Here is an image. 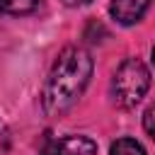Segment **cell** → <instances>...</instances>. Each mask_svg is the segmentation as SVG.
Listing matches in <instances>:
<instances>
[{
	"label": "cell",
	"mask_w": 155,
	"mask_h": 155,
	"mask_svg": "<svg viewBox=\"0 0 155 155\" xmlns=\"http://www.w3.org/2000/svg\"><path fill=\"white\" fill-rule=\"evenodd\" d=\"M92 78V58L80 46H65L58 58L51 65V73L46 78L41 104L48 116L65 114L85 92L87 82Z\"/></svg>",
	"instance_id": "1"
},
{
	"label": "cell",
	"mask_w": 155,
	"mask_h": 155,
	"mask_svg": "<svg viewBox=\"0 0 155 155\" xmlns=\"http://www.w3.org/2000/svg\"><path fill=\"white\" fill-rule=\"evenodd\" d=\"M148 87H150V73H148L145 63L138 58H126L114 73L111 97L119 107L131 109L145 97Z\"/></svg>",
	"instance_id": "2"
},
{
	"label": "cell",
	"mask_w": 155,
	"mask_h": 155,
	"mask_svg": "<svg viewBox=\"0 0 155 155\" xmlns=\"http://www.w3.org/2000/svg\"><path fill=\"white\" fill-rule=\"evenodd\" d=\"M41 155H97V143L87 136H63L51 140Z\"/></svg>",
	"instance_id": "3"
},
{
	"label": "cell",
	"mask_w": 155,
	"mask_h": 155,
	"mask_svg": "<svg viewBox=\"0 0 155 155\" xmlns=\"http://www.w3.org/2000/svg\"><path fill=\"white\" fill-rule=\"evenodd\" d=\"M148 7H150V0H111L109 12L119 24L131 27L145 15Z\"/></svg>",
	"instance_id": "4"
},
{
	"label": "cell",
	"mask_w": 155,
	"mask_h": 155,
	"mask_svg": "<svg viewBox=\"0 0 155 155\" xmlns=\"http://www.w3.org/2000/svg\"><path fill=\"white\" fill-rule=\"evenodd\" d=\"M109 155H145V148L133 138H119L111 143Z\"/></svg>",
	"instance_id": "5"
},
{
	"label": "cell",
	"mask_w": 155,
	"mask_h": 155,
	"mask_svg": "<svg viewBox=\"0 0 155 155\" xmlns=\"http://www.w3.org/2000/svg\"><path fill=\"white\" fill-rule=\"evenodd\" d=\"M39 7V0H0V12L7 15H27Z\"/></svg>",
	"instance_id": "6"
},
{
	"label": "cell",
	"mask_w": 155,
	"mask_h": 155,
	"mask_svg": "<svg viewBox=\"0 0 155 155\" xmlns=\"http://www.w3.org/2000/svg\"><path fill=\"white\" fill-rule=\"evenodd\" d=\"M143 128H145L148 136L155 140V104L148 107V111H145V116H143Z\"/></svg>",
	"instance_id": "7"
},
{
	"label": "cell",
	"mask_w": 155,
	"mask_h": 155,
	"mask_svg": "<svg viewBox=\"0 0 155 155\" xmlns=\"http://www.w3.org/2000/svg\"><path fill=\"white\" fill-rule=\"evenodd\" d=\"M87 2H92V0H63V5H68V7H80V5H87Z\"/></svg>",
	"instance_id": "8"
},
{
	"label": "cell",
	"mask_w": 155,
	"mask_h": 155,
	"mask_svg": "<svg viewBox=\"0 0 155 155\" xmlns=\"http://www.w3.org/2000/svg\"><path fill=\"white\" fill-rule=\"evenodd\" d=\"M153 65H155V46H153Z\"/></svg>",
	"instance_id": "9"
}]
</instances>
